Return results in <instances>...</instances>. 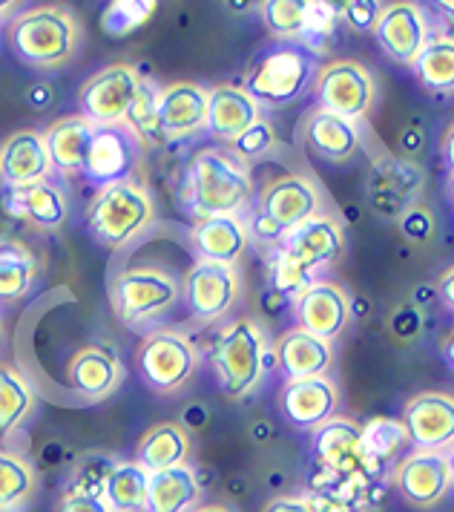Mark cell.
Returning <instances> with one entry per match:
<instances>
[{
    "label": "cell",
    "instance_id": "cell-1",
    "mask_svg": "<svg viewBox=\"0 0 454 512\" xmlns=\"http://www.w3.org/2000/svg\"><path fill=\"white\" fill-rule=\"evenodd\" d=\"M345 233L331 216H314L288 233L271 251V291L294 300L342 256Z\"/></svg>",
    "mask_w": 454,
    "mask_h": 512
},
{
    "label": "cell",
    "instance_id": "cell-2",
    "mask_svg": "<svg viewBox=\"0 0 454 512\" xmlns=\"http://www.w3.org/2000/svg\"><path fill=\"white\" fill-rule=\"evenodd\" d=\"M256 190L245 162H239L230 150L207 147L196 153L187 167V208L199 219L207 216H242L250 208Z\"/></svg>",
    "mask_w": 454,
    "mask_h": 512
},
{
    "label": "cell",
    "instance_id": "cell-3",
    "mask_svg": "<svg viewBox=\"0 0 454 512\" xmlns=\"http://www.w3.org/2000/svg\"><path fill=\"white\" fill-rule=\"evenodd\" d=\"M322 205H325L322 187L311 176L288 173L262 187L259 196H253L245 228H248V236L273 251L302 222L322 216Z\"/></svg>",
    "mask_w": 454,
    "mask_h": 512
},
{
    "label": "cell",
    "instance_id": "cell-4",
    "mask_svg": "<svg viewBox=\"0 0 454 512\" xmlns=\"http://www.w3.org/2000/svg\"><path fill=\"white\" fill-rule=\"evenodd\" d=\"M81 29L61 6H35L15 15L9 26V47L32 70L64 67L75 55Z\"/></svg>",
    "mask_w": 454,
    "mask_h": 512
},
{
    "label": "cell",
    "instance_id": "cell-5",
    "mask_svg": "<svg viewBox=\"0 0 454 512\" xmlns=\"http://www.w3.org/2000/svg\"><path fill=\"white\" fill-rule=\"evenodd\" d=\"M317 75V58L302 47L276 41L265 47L250 64L245 93L262 107H288L311 90Z\"/></svg>",
    "mask_w": 454,
    "mask_h": 512
},
{
    "label": "cell",
    "instance_id": "cell-6",
    "mask_svg": "<svg viewBox=\"0 0 454 512\" xmlns=\"http://www.w3.org/2000/svg\"><path fill=\"white\" fill-rule=\"evenodd\" d=\"M273 366L276 357L268 351L262 328L248 317L230 323L219 334L213 349V369L219 374V386L227 397H248Z\"/></svg>",
    "mask_w": 454,
    "mask_h": 512
},
{
    "label": "cell",
    "instance_id": "cell-7",
    "mask_svg": "<svg viewBox=\"0 0 454 512\" xmlns=\"http://www.w3.org/2000/svg\"><path fill=\"white\" fill-rule=\"evenodd\" d=\"M153 196L147 187L130 182L101 187L87 208V228L104 248H124L153 225Z\"/></svg>",
    "mask_w": 454,
    "mask_h": 512
},
{
    "label": "cell",
    "instance_id": "cell-8",
    "mask_svg": "<svg viewBox=\"0 0 454 512\" xmlns=\"http://www.w3.org/2000/svg\"><path fill=\"white\" fill-rule=\"evenodd\" d=\"M182 297V282L159 268H133L110 285V303L124 326H138L170 311Z\"/></svg>",
    "mask_w": 454,
    "mask_h": 512
},
{
    "label": "cell",
    "instance_id": "cell-9",
    "mask_svg": "<svg viewBox=\"0 0 454 512\" xmlns=\"http://www.w3.org/2000/svg\"><path fill=\"white\" fill-rule=\"evenodd\" d=\"M136 363L138 372L150 389H156L161 395H173L196 372L199 349L193 346V340L184 331L161 328V331H153L141 340L136 351Z\"/></svg>",
    "mask_w": 454,
    "mask_h": 512
},
{
    "label": "cell",
    "instance_id": "cell-10",
    "mask_svg": "<svg viewBox=\"0 0 454 512\" xmlns=\"http://www.w3.org/2000/svg\"><path fill=\"white\" fill-rule=\"evenodd\" d=\"M311 87H314V98H317V110L348 118L354 124H360L371 113L374 98H377L374 75L351 58L325 64L322 70H317Z\"/></svg>",
    "mask_w": 454,
    "mask_h": 512
},
{
    "label": "cell",
    "instance_id": "cell-11",
    "mask_svg": "<svg viewBox=\"0 0 454 512\" xmlns=\"http://www.w3.org/2000/svg\"><path fill=\"white\" fill-rule=\"evenodd\" d=\"M138 87L141 72L133 64H110L84 81L78 93V116L90 121L92 127H118L130 113Z\"/></svg>",
    "mask_w": 454,
    "mask_h": 512
},
{
    "label": "cell",
    "instance_id": "cell-12",
    "mask_svg": "<svg viewBox=\"0 0 454 512\" xmlns=\"http://www.w3.org/2000/svg\"><path fill=\"white\" fill-rule=\"evenodd\" d=\"M314 452L322 469L334 472L342 481H380V466L371 464L363 449V429L348 418L325 420L314 429Z\"/></svg>",
    "mask_w": 454,
    "mask_h": 512
},
{
    "label": "cell",
    "instance_id": "cell-13",
    "mask_svg": "<svg viewBox=\"0 0 454 512\" xmlns=\"http://www.w3.org/2000/svg\"><path fill=\"white\" fill-rule=\"evenodd\" d=\"M144 144L124 127H95L90 139V150L81 167V176L98 187L118 185V182H130L138 159H141Z\"/></svg>",
    "mask_w": 454,
    "mask_h": 512
},
{
    "label": "cell",
    "instance_id": "cell-14",
    "mask_svg": "<svg viewBox=\"0 0 454 512\" xmlns=\"http://www.w3.org/2000/svg\"><path fill=\"white\" fill-rule=\"evenodd\" d=\"M371 32H374L377 47L388 55V61L400 64V67H411L414 58L420 55V49L432 38L426 9L417 3H409V0L383 6L377 26Z\"/></svg>",
    "mask_w": 454,
    "mask_h": 512
},
{
    "label": "cell",
    "instance_id": "cell-15",
    "mask_svg": "<svg viewBox=\"0 0 454 512\" xmlns=\"http://www.w3.org/2000/svg\"><path fill=\"white\" fill-rule=\"evenodd\" d=\"M452 455L437 452H409L394 469V484L411 507H434L452 489Z\"/></svg>",
    "mask_w": 454,
    "mask_h": 512
},
{
    "label": "cell",
    "instance_id": "cell-16",
    "mask_svg": "<svg viewBox=\"0 0 454 512\" xmlns=\"http://www.w3.org/2000/svg\"><path fill=\"white\" fill-rule=\"evenodd\" d=\"M294 317L299 331L334 343L351 320V300L337 282H311L294 297Z\"/></svg>",
    "mask_w": 454,
    "mask_h": 512
},
{
    "label": "cell",
    "instance_id": "cell-17",
    "mask_svg": "<svg viewBox=\"0 0 454 512\" xmlns=\"http://www.w3.org/2000/svg\"><path fill=\"white\" fill-rule=\"evenodd\" d=\"M182 294L193 317L219 320L236 305L239 274L230 265H216V262H202L199 259L184 277Z\"/></svg>",
    "mask_w": 454,
    "mask_h": 512
},
{
    "label": "cell",
    "instance_id": "cell-18",
    "mask_svg": "<svg viewBox=\"0 0 454 512\" xmlns=\"http://www.w3.org/2000/svg\"><path fill=\"white\" fill-rule=\"evenodd\" d=\"M403 429L420 452L446 449L454 438V400L443 392H420L403 409Z\"/></svg>",
    "mask_w": 454,
    "mask_h": 512
},
{
    "label": "cell",
    "instance_id": "cell-19",
    "mask_svg": "<svg viewBox=\"0 0 454 512\" xmlns=\"http://www.w3.org/2000/svg\"><path fill=\"white\" fill-rule=\"evenodd\" d=\"M340 406V389L331 377H305V380H288L279 409L285 420L299 432H314L325 420L334 418Z\"/></svg>",
    "mask_w": 454,
    "mask_h": 512
},
{
    "label": "cell",
    "instance_id": "cell-20",
    "mask_svg": "<svg viewBox=\"0 0 454 512\" xmlns=\"http://www.w3.org/2000/svg\"><path fill=\"white\" fill-rule=\"evenodd\" d=\"M159 124L167 141L199 136L207 127V90L193 81H176L159 90Z\"/></svg>",
    "mask_w": 454,
    "mask_h": 512
},
{
    "label": "cell",
    "instance_id": "cell-21",
    "mask_svg": "<svg viewBox=\"0 0 454 512\" xmlns=\"http://www.w3.org/2000/svg\"><path fill=\"white\" fill-rule=\"evenodd\" d=\"M124 366L118 360V351L107 343L84 346L78 354H72L67 366L69 389L84 400H104L121 386Z\"/></svg>",
    "mask_w": 454,
    "mask_h": 512
},
{
    "label": "cell",
    "instance_id": "cell-22",
    "mask_svg": "<svg viewBox=\"0 0 454 512\" xmlns=\"http://www.w3.org/2000/svg\"><path fill=\"white\" fill-rule=\"evenodd\" d=\"M259 118H262V107L239 84H219L207 90L205 130L213 139L233 144Z\"/></svg>",
    "mask_w": 454,
    "mask_h": 512
},
{
    "label": "cell",
    "instance_id": "cell-23",
    "mask_svg": "<svg viewBox=\"0 0 454 512\" xmlns=\"http://www.w3.org/2000/svg\"><path fill=\"white\" fill-rule=\"evenodd\" d=\"M3 205L12 216L29 222L38 231H58L69 219L67 193L58 185H52L49 179L26 187H12L6 193Z\"/></svg>",
    "mask_w": 454,
    "mask_h": 512
},
{
    "label": "cell",
    "instance_id": "cell-24",
    "mask_svg": "<svg viewBox=\"0 0 454 512\" xmlns=\"http://www.w3.org/2000/svg\"><path fill=\"white\" fill-rule=\"evenodd\" d=\"M52 173L46 156L44 136L38 130H21L3 141L0 147V182L9 187H26L46 182Z\"/></svg>",
    "mask_w": 454,
    "mask_h": 512
},
{
    "label": "cell",
    "instance_id": "cell-25",
    "mask_svg": "<svg viewBox=\"0 0 454 512\" xmlns=\"http://www.w3.org/2000/svg\"><path fill=\"white\" fill-rule=\"evenodd\" d=\"M276 366L288 380H305V377H328L334 366V343L319 340L308 331L291 328L276 343Z\"/></svg>",
    "mask_w": 454,
    "mask_h": 512
},
{
    "label": "cell",
    "instance_id": "cell-26",
    "mask_svg": "<svg viewBox=\"0 0 454 512\" xmlns=\"http://www.w3.org/2000/svg\"><path fill=\"white\" fill-rule=\"evenodd\" d=\"M190 242L202 262L233 268L250 245V236L242 216H207L190 231Z\"/></svg>",
    "mask_w": 454,
    "mask_h": 512
},
{
    "label": "cell",
    "instance_id": "cell-27",
    "mask_svg": "<svg viewBox=\"0 0 454 512\" xmlns=\"http://www.w3.org/2000/svg\"><path fill=\"white\" fill-rule=\"evenodd\" d=\"M423 187V173L411 162L400 159H383L374 164L368 196L377 213L383 216H403V210L411 208L417 190Z\"/></svg>",
    "mask_w": 454,
    "mask_h": 512
},
{
    "label": "cell",
    "instance_id": "cell-28",
    "mask_svg": "<svg viewBox=\"0 0 454 512\" xmlns=\"http://www.w3.org/2000/svg\"><path fill=\"white\" fill-rule=\"evenodd\" d=\"M92 130L95 127L81 116H64L55 124H49L46 133H41L46 156H49V167L58 176H78L81 173L87 150H90Z\"/></svg>",
    "mask_w": 454,
    "mask_h": 512
},
{
    "label": "cell",
    "instance_id": "cell-29",
    "mask_svg": "<svg viewBox=\"0 0 454 512\" xmlns=\"http://www.w3.org/2000/svg\"><path fill=\"white\" fill-rule=\"evenodd\" d=\"M305 141L325 162H348L363 147L360 124L348 118L331 116L325 110H314L305 121Z\"/></svg>",
    "mask_w": 454,
    "mask_h": 512
},
{
    "label": "cell",
    "instance_id": "cell-30",
    "mask_svg": "<svg viewBox=\"0 0 454 512\" xmlns=\"http://www.w3.org/2000/svg\"><path fill=\"white\" fill-rule=\"evenodd\" d=\"M202 498L199 478L190 466H173L150 475L144 512H193Z\"/></svg>",
    "mask_w": 454,
    "mask_h": 512
},
{
    "label": "cell",
    "instance_id": "cell-31",
    "mask_svg": "<svg viewBox=\"0 0 454 512\" xmlns=\"http://www.w3.org/2000/svg\"><path fill=\"white\" fill-rule=\"evenodd\" d=\"M190 452V438L184 432L182 423H156L150 426L136 449V464L144 472H161V469H173V466H184Z\"/></svg>",
    "mask_w": 454,
    "mask_h": 512
},
{
    "label": "cell",
    "instance_id": "cell-32",
    "mask_svg": "<svg viewBox=\"0 0 454 512\" xmlns=\"http://www.w3.org/2000/svg\"><path fill=\"white\" fill-rule=\"evenodd\" d=\"M147 484H150V472H144L136 461H124V464L115 461L104 481L101 498L113 512H144Z\"/></svg>",
    "mask_w": 454,
    "mask_h": 512
},
{
    "label": "cell",
    "instance_id": "cell-33",
    "mask_svg": "<svg viewBox=\"0 0 454 512\" xmlns=\"http://www.w3.org/2000/svg\"><path fill=\"white\" fill-rule=\"evenodd\" d=\"M411 70L434 93H452L454 87V41L449 32H437L420 49Z\"/></svg>",
    "mask_w": 454,
    "mask_h": 512
},
{
    "label": "cell",
    "instance_id": "cell-34",
    "mask_svg": "<svg viewBox=\"0 0 454 512\" xmlns=\"http://www.w3.org/2000/svg\"><path fill=\"white\" fill-rule=\"evenodd\" d=\"M38 274L32 251L18 242H0V303H18L29 294Z\"/></svg>",
    "mask_w": 454,
    "mask_h": 512
},
{
    "label": "cell",
    "instance_id": "cell-35",
    "mask_svg": "<svg viewBox=\"0 0 454 512\" xmlns=\"http://www.w3.org/2000/svg\"><path fill=\"white\" fill-rule=\"evenodd\" d=\"M35 409V392L18 369L0 363V435H12Z\"/></svg>",
    "mask_w": 454,
    "mask_h": 512
},
{
    "label": "cell",
    "instance_id": "cell-36",
    "mask_svg": "<svg viewBox=\"0 0 454 512\" xmlns=\"http://www.w3.org/2000/svg\"><path fill=\"white\" fill-rule=\"evenodd\" d=\"M38 489V475L21 455L0 449V507L23 510Z\"/></svg>",
    "mask_w": 454,
    "mask_h": 512
},
{
    "label": "cell",
    "instance_id": "cell-37",
    "mask_svg": "<svg viewBox=\"0 0 454 512\" xmlns=\"http://www.w3.org/2000/svg\"><path fill=\"white\" fill-rule=\"evenodd\" d=\"M363 429V449L365 455L371 458V464H377L380 469L388 466L394 458H400L409 449V435L403 429L400 420L391 418H374L368 420Z\"/></svg>",
    "mask_w": 454,
    "mask_h": 512
},
{
    "label": "cell",
    "instance_id": "cell-38",
    "mask_svg": "<svg viewBox=\"0 0 454 512\" xmlns=\"http://www.w3.org/2000/svg\"><path fill=\"white\" fill-rule=\"evenodd\" d=\"M124 127H127L144 147H147V144H167L159 124V87H156L153 81L141 78V87H138L136 98H133L130 113L124 118Z\"/></svg>",
    "mask_w": 454,
    "mask_h": 512
},
{
    "label": "cell",
    "instance_id": "cell-39",
    "mask_svg": "<svg viewBox=\"0 0 454 512\" xmlns=\"http://www.w3.org/2000/svg\"><path fill=\"white\" fill-rule=\"evenodd\" d=\"M262 21L279 41L299 44L305 32V0H268L262 3Z\"/></svg>",
    "mask_w": 454,
    "mask_h": 512
},
{
    "label": "cell",
    "instance_id": "cell-40",
    "mask_svg": "<svg viewBox=\"0 0 454 512\" xmlns=\"http://www.w3.org/2000/svg\"><path fill=\"white\" fill-rule=\"evenodd\" d=\"M153 12H156L153 0H115L101 15V29L110 38H124V35L136 32L141 24H147L153 18Z\"/></svg>",
    "mask_w": 454,
    "mask_h": 512
},
{
    "label": "cell",
    "instance_id": "cell-41",
    "mask_svg": "<svg viewBox=\"0 0 454 512\" xmlns=\"http://www.w3.org/2000/svg\"><path fill=\"white\" fill-rule=\"evenodd\" d=\"M337 21H340V12H337L334 3L305 0V32H302V41L299 44L317 58V52H322V44L334 35Z\"/></svg>",
    "mask_w": 454,
    "mask_h": 512
},
{
    "label": "cell",
    "instance_id": "cell-42",
    "mask_svg": "<svg viewBox=\"0 0 454 512\" xmlns=\"http://www.w3.org/2000/svg\"><path fill=\"white\" fill-rule=\"evenodd\" d=\"M273 147H276V130H273V124L268 118H259L256 124H250L248 130L239 136V139L233 141V156L239 159V162H253V159H262V156H268Z\"/></svg>",
    "mask_w": 454,
    "mask_h": 512
},
{
    "label": "cell",
    "instance_id": "cell-43",
    "mask_svg": "<svg viewBox=\"0 0 454 512\" xmlns=\"http://www.w3.org/2000/svg\"><path fill=\"white\" fill-rule=\"evenodd\" d=\"M311 512H365L354 498V481H348L340 492H305Z\"/></svg>",
    "mask_w": 454,
    "mask_h": 512
},
{
    "label": "cell",
    "instance_id": "cell-44",
    "mask_svg": "<svg viewBox=\"0 0 454 512\" xmlns=\"http://www.w3.org/2000/svg\"><path fill=\"white\" fill-rule=\"evenodd\" d=\"M340 18L351 29L357 32H371L377 26V18L383 12V3H374V0H351V3H342L337 6Z\"/></svg>",
    "mask_w": 454,
    "mask_h": 512
},
{
    "label": "cell",
    "instance_id": "cell-45",
    "mask_svg": "<svg viewBox=\"0 0 454 512\" xmlns=\"http://www.w3.org/2000/svg\"><path fill=\"white\" fill-rule=\"evenodd\" d=\"M400 228L414 242H426L434 233V216L426 208H420V205H411L400 216Z\"/></svg>",
    "mask_w": 454,
    "mask_h": 512
},
{
    "label": "cell",
    "instance_id": "cell-46",
    "mask_svg": "<svg viewBox=\"0 0 454 512\" xmlns=\"http://www.w3.org/2000/svg\"><path fill=\"white\" fill-rule=\"evenodd\" d=\"M391 331L400 340H414L423 331V314L417 305H403L391 314Z\"/></svg>",
    "mask_w": 454,
    "mask_h": 512
},
{
    "label": "cell",
    "instance_id": "cell-47",
    "mask_svg": "<svg viewBox=\"0 0 454 512\" xmlns=\"http://www.w3.org/2000/svg\"><path fill=\"white\" fill-rule=\"evenodd\" d=\"M58 512H113L107 507V501L95 492H72L69 489L67 495L61 498L58 504Z\"/></svg>",
    "mask_w": 454,
    "mask_h": 512
},
{
    "label": "cell",
    "instance_id": "cell-48",
    "mask_svg": "<svg viewBox=\"0 0 454 512\" xmlns=\"http://www.w3.org/2000/svg\"><path fill=\"white\" fill-rule=\"evenodd\" d=\"M262 512H311V507L305 495H279V498H271Z\"/></svg>",
    "mask_w": 454,
    "mask_h": 512
},
{
    "label": "cell",
    "instance_id": "cell-49",
    "mask_svg": "<svg viewBox=\"0 0 454 512\" xmlns=\"http://www.w3.org/2000/svg\"><path fill=\"white\" fill-rule=\"evenodd\" d=\"M452 282H454V271L449 268L443 277H440V282H437V291H434V297L440 300V303L446 305L449 311L454 308V294H452Z\"/></svg>",
    "mask_w": 454,
    "mask_h": 512
},
{
    "label": "cell",
    "instance_id": "cell-50",
    "mask_svg": "<svg viewBox=\"0 0 454 512\" xmlns=\"http://www.w3.org/2000/svg\"><path fill=\"white\" fill-rule=\"evenodd\" d=\"M434 297V288H429V285H420L417 288V303H426V300H432Z\"/></svg>",
    "mask_w": 454,
    "mask_h": 512
},
{
    "label": "cell",
    "instance_id": "cell-51",
    "mask_svg": "<svg viewBox=\"0 0 454 512\" xmlns=\"http://www.w3.org/2000/svg\"><path fill=\"white\" fill-rule=\"evenodd\" d=\"M193 512H230V510H227V507H219V504H216V507H202V510H193Z\"/></svg>",
    "mask_w": 454,
    "mask_h": 512
},
{
    "label": "cell",
    "instance_id": "cell-52",
    "mask_svg": "<svg viewBox=\"0 0 454 512\" xmlns=\"http://www.w3.org/2000/svg\"><path fill=\"white\" fill-rule=\"evenodd\" d=\"M12 12V3H0V18H6Z\"/></svg>",
    "mask_w": 454,
    "mask_h": 512
},
{
    "label": "cell",
    "instance_id": "cell-53",
    "mask_svg": "<svg viewBox=\"0 0 454 512\" xmlns=\"http://www.w3.org/2000/svg\"><path fill=\"white\" fill-rule=\"evenodd\" d=\"M0 512H21V510H9V507H0Z\"/></svg>",
    "mask_w": 454,
    "mask_h": 512
},
{
    "label": "cell",
    "instance_id": "cell-54",
    "mask_svg": "<svg viewBox=\"0 0 454 512\" xmlns=\"http://www.w3.org/2000/svg\"><path fill=\"white\" fill-rule=\"evenodd\" d=\"M0 337H3V320H0Z\"/></svg>",
    "mask_w": 454,
    "mask_h": 512
}]
</instances>
